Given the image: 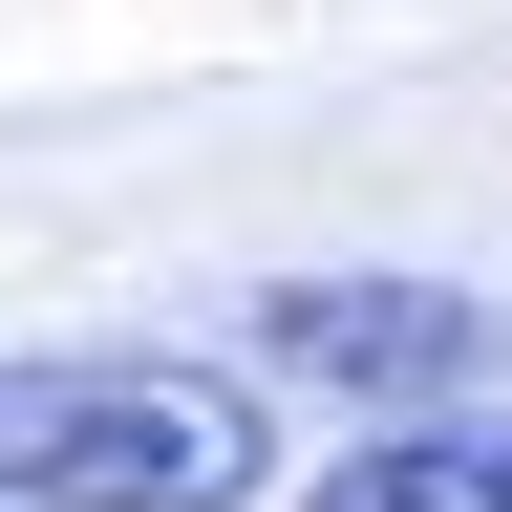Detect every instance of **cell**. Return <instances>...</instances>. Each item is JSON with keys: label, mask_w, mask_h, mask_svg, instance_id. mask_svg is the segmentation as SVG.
Here are the masks:
<instances>
[{"label": "cell", "mask_w": 512, "mask_h": 512, "mask_svg": "<svg viewBox=\"0 0 512 512\" xmlns=\"http://www.w3.org/2000/svg\"><path fill=\"white\" fill-rule=\"evenodd\" d=\"M256 470V384L214 363H0V512H235Z\"/></svg>", "instance_id": "obj_1"}, {"label": "cell", "mask_w": 512, "mask_h": 512, "mask_svg": "<svg viewBox=\"0 0 512 512\" xmlns=\"http://www.w3.org/2000/svg\"><path fill=\"white\" fill-rule=\"evenodd\" d=\"M256 363L342 384V406H427V384L491 363V299H448V278H278L256 299Z\"/></svg>", "instance_id": "obj_2"}, {"label": "cell", "mask_w": 512, "mask_h": 512, "mask_svg": "<svg viewBox=\"0 0 512 512\" xmlns=\"http://www.w3.org/2000/svg\"><path fill=\"white\" fill-rule=\"evenodd\" d=\"M299 512H512V427H384V448H342Z\"/></svg>", "instance_id": "obj_3"}]
</instances>
